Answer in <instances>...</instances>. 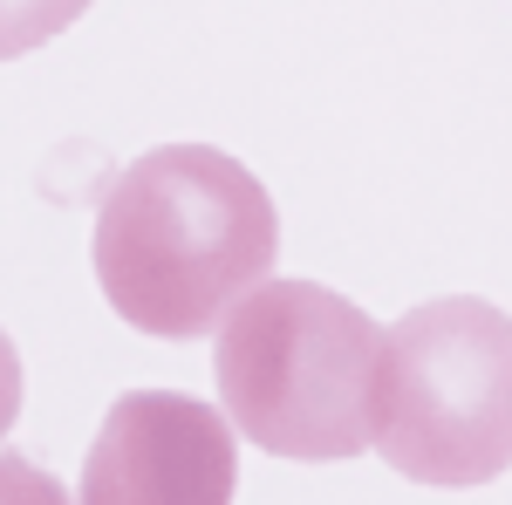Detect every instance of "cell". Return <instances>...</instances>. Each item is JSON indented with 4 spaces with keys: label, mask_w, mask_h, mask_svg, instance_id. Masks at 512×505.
<instances>
[{
    "label": "cell",
    "mask_w": 512,
    "mask_h": 505,
    "mask_svg": "<svg viewBox=\"0 0 512 505\" xmlns=\"http://www.w3.org/2000/svg\"><path fill=\"white\" fill-rule=\"evenodd\" d=\"M96 287L158 342H198L267 287L280 260V212L267 185L212 144H164L123 164L96 205Z\"/></svg>",
    "instance_id": "1"
},
{
    "label": "cell",
    "mask_w": 512,
    "mask_h": 505,
    "mask_svg": "<svg viewBox=\"0 0 512 505\" xmlns=\"http://www.w3.org/2000/svg\"><path fill=\"white\" fill-rule=\"evenodd\" d=\"M219 410L267 458L342 465L376 444L383 328L321 280L253 287L212 349Z\"/></svg>",
    "instance_id": "2"
},
{
    "label": "cell",
    "mask_w": 512,
    "mask_h": 505,
    "mask_svg": "<svg viewBox=\"0 0 512 505\" xmlns=\"http://www.w3.org/2000/svg\"><path fill=\"white\" fill-rule=\"evenodd\" d=\"M396 478L472 492L512 471V314L444 294L383 328L376 444Z\"/></svg>",
    "instance_id": "3"
},
{
    "label": "cell",
    "mask_w": 512,
    "mask_h": 505,
    "mask_svg": "<svg viewBox=\"0 0 512 505\" xmlns=\"http://www.w3.org/2000/svg\"><path fill=\"white\" fill-rule=\"evenodd\" d=\"M239 444L226 410L178 389H130L110 403L82 458V505H233Z\"/></svg>",
    "instance_id": "4"
},
{
    "label": "cell",
    "mask_w": 512,
    "mask_h": 505,
    "mask_svg": "<svg viewBox=\"0 0 512 505\" xmlns=\"http://www.w3.org/2000/svg\"><path fill=\"white\" fill-rule=\"evenodd\" d=\"M96 0H0V62L35 55L41 41H55L62 28H76Z\"/></svg>",
    "instance_id": "5"
},
{
    "label": "cell",
    "mask_w": 512,
    "mask_h": 505,
    "mask_svg": "<svg viewBox=\"0 0 512 505\" xmlns=\"http://www.w3.org/2000/svg\"><path fill=\"white\" fill-rule=\"evenodd\" d=\"M0 505H69V492H62V478H48L35 458L0 451Z\"/></svg>",
    "instance_id": "6"
},
{
    "label": "cell",
    "mask_w": 512,
    "mask_h": 505,
    "mask_svg": "<svg viewBox=\"0 0 512 505\" xmlns=\"http://www.w3.org/2000/svg\"><path fill=\"white\" fill-rule=\"evenodd\" d=\"M14 417H21V349L0 328V437L14 430Z\"/></svg>",
    "instance_id": "7"
}]
</instances>
